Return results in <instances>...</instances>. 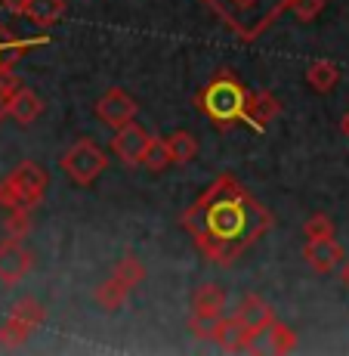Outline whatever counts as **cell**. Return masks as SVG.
I'll return each instance as SVG.
<instances>
[{
    "label": "cell",
    "instance_id": "obj_7",
    "mask_svg": "<svg viewBox=\"0 0 349 356\" xmlns=\"http://www.w3.org/2000/svg\"><path fill=\"white\" fill-rule=\"evenodd\" d=\"M148 143H152L148 130L142 127V124H136V121H130V124L114 130V136H112V152H114V159L124 164V168H139L142 159H146Z\"/></svg>",
    "mask_w": 349,
    "mask_h": 356
},
{
    "label": "cell",
    "instance_id": "obj_28",
    "mask_svg": "<svg viewBox=\"0 0 349 356\" xmlns=\"http://www.w3.org/2000/svg\"><path fill=\"white\" fill-rule=\"evenodd\" d=\"M3 10L10 13V16H22V13H25V0H3Z\"/></svg>",
    "mask_w": 349,
    "mask_h": 356
},
{
    "label": "cell",
    "instance_id": "obj_13",
    "mask_svg": "<svg viewBox=\"0 0 349 356\" xmlns=\"http://www.w3.org/2000/svg\"><path fill=\"white\" fill-rule=\"evenodd\" d=\"M225 310V291L216 282H204L198 285L195 294H191V316L195 319H216L223 316Z\"/></svg>",
    "mask_w": 349,
    "mask_h": 356
},
{
    "label": "cell",
    "instance_id": "obj_24",
    "mask_svg": "<svg viewBox=\"0 0 349 356\" xmlns=\"http://www.w3.org/2000/svg\"><path fill=\"white\" fill-rule=\"evenodd\" d=\"M303 236L306 242H321V238H334V220L327 214H312L303 223Z\"/></svg>",
    "mask_w": 349,
    "mask_h": 356
},
{
    "label": "cell",
    "instance_id": "obj_30",
    "mask_svg": "<svg viewBox=\"0 0 349 356\" xmlns=\"http://www.w3.org/2000/svg\"><path fill=\"white\" fill-rule=\"evenodd\" d=\"M340 134H343L346 140H349V112L343 115V121H340Z\"/></svg>",
    "mask_w": 349,
    "mask_h": 356
},
{
    "label": "cell",
    "instance_id": "obj_29",
    "mask_svg": "<svg viewBox=\"0 0 349 356\" xmlns=\"http://www.w3.org/2000/svg\"><path fill=\"white\" fill-rule=\"evenodd\" d=\"M337 270H340V282H343V289H349V257L340 260Z\"/></svg>",
    "mask_w": 349,
    "mask_h": 356
},
{
    "label": "cell",
    "instance_id": "obj_5",
    "mask_svg": "<svg viewBox=\"0 0 349 356\" xmlns=\"http://www.w3.org/2000/svg\"><path fill=\"white\" fill-rule=\"evenodd\" d=\"M59 168L74 186H93L108 168V155L93 140H78L62 152Z\"/></svg>",
    "mask_w": 349,
    "mask_h": 356
},
{
    "label": "cell",
    "instance_id": "obj_27",
    "mask_svg": "<svg viewBox=\"0 0 349 356\" xmlns=\"http://www.w3.org/2000/svg\"><path fill=\"white\" fill-rule=\"evenodd\" d=\"M19 87H25V84H22V78L16 74V68H6V72H0V97L10 99L12 93L19 90Z\"/></svg>",
    "mask_w": 349,
    "mask_h": 356
},
{
    "label": "cell",
    "instance_id": "obj_11",
    "mask_svg": "<svg viewBox=\"0 0 349 356\" xmlns=\"http://www.w3.org/2000/svg\"><path fill=\"white\" fill-rule=\"evenodd\" d=\"M235 316L244 328H250V332H257V334H263L266 328L275 323V310H272V304L266 298H259V294H244L241 304H238V310H235Z\"/></svg>",
    "mask_w": 349,
    "mask_h": 356
},
{
    "label": "cell",
    "instance_id": "obj_14",
    "mask_svg": "<svg viewBox=\"0 0 349 356\" xmlns=\"http://www.w3.org/2000/svg\"><path fill=\"white\" fill-rule=\"evenodd\" d=\"M6 115L19 124H34V121L44 115V99L37 97L28 87H19L10 99H6Z\"/></svg>",
    "mask_w": 349,
    "mask_h": 356
},
{
    "label": "cell",
    "instance_id": "obj_8",
    "mask_svg": "<svg viewBox=\"0 0 349 356\" xmlns=\"http://www.w3.org/2000/svg\"><path fill=\"white\" fill-rule=\"evenodd\" d=\"M34 270V251L25 248L22 238H0V282L19 285Z\"/></svg>",
    "mask_w": 349,
    "mask_h": 356
},
{
    "label": "cell",
    "instance_id": "obj_17",
    "mask_svg": "<svg viewBox=\"0 0 349 356\" xmlns=\"http://www.w3.org/2000/svg\"><path fill=\"white\" fill-rule=\"evenodd\" d=\"M40 44H46V38L22 40V38H12V34L3 31V25H0V72H6V68H16L19 56H22L25 50H31V47H40Z\"/></svg>",
    "mask_w": 349,
    "mask_h": 356
},
{
    "label": "cell",
    "instance_id": "obj_9",
    "mask_svg": "<svg viewBox=\"0 0 349 356\" xmlns=\"http://www.w3.org/2000/svg\"><path fill=\"white\" fill-rule=\"evenodd\" d=\"M136 112H139L136 99L130 97L127 90H121V87H112V90L102 93L99 102H96V118H99L102 124L114 127V130L130 124V121L136 118Z\"/></svg>",
    "mask_w": 349,
    "mask_h": 356
},
{
    "label": "cell",
    "instance_id": "obj_21",
    "mask_svg": "<svg viewBox=\"0 0 349 356\" xmlns=\"http://www.w3.org/2000/svg\"><path fill=\"white\" fill-rule=\"evenodd\" d=\"M266 341H269V344H266V350L269 353H291L293 347H297V332H293L291 325H284V323H272L269 328H266Z\"/></svg>",
    "mask_w": 349,
    "mask_h": 356
},
{
    "label": "cell",
    "instance_id": "obj_26",
    "mask_svg": "<svg viewBox=\"0 0 349 356\" xmlns=\"http://www.w3.org/2000/svg\"><path fill=\"white\" fill-rule=\"evenodd\" d=\"M287 10L293 13L297 22H312L325 10V0H287Z\"/></svg>",
    "mask_w": 349,
    "mask_h": 356
},
{
    "label": "cell",
    "instance_id": "obj_2",
    "mask_svg": "<svg viewBox=\"0 0 349 356\" xmlns=\"http://www.w3.org/2000/svg\"><path fill=\"white\" fill-rule=\"evenodd\" d=\"M201 3L241 40H257L287 10V0H201Z\"/></svg>",
    "mask_w": 349,
    "mask_h": 356
},
{
    "label": "cell",
    "instance_id": "obj_15",
    "mask_svg": "<svg viewBox=\"0 0 349 356\" xmlns=\"http://www.w3.org/2000/svg\"><path fill=\"white\" fill-rule=\"evenodd\" d=\"M37 29H53L65 16V0H25V13Z\"/></svg>",
    "mask_w": 349,
    "mask_h": 356
},
{
    "label": "cell",
    "instance_id": "obj_1",
    "mask_svg": "<svg viewBox=\"0 0 349 356\" xmlns=\"http://www.w3.org/2000/svg\"><path fill=\"white\" fill-rule=\"evenodd\" d=\"M182 227L210 264L232 266L272 229V214L235 177L223 174L191 202Z\"/></svg>",
    "mask_w": 349,
    "mask_h": 356
},
{
    "label": "cell",
    "instance_id": "obj_18",
    "mask_svg": "<svg viewBox=\"0 0 349 356\" xmlns=\"http://www.w3.org/2000/svg\"><path fill=\"white\" fill-rule=\"evenodd\" d=\"M306 84L316 93H331L340 84V68L334 63H327V59H318V63H312L306 68Z\"/></svg>",
    "mask_w": 349,
    "mask_h": 356
},
{
    "label": "cell",
    "instance_id": "obj_12",
    "mask_svg": "<svg viewBox=\"0 0 349 356\" xmlns=\"http://www.w3.org/2000/svg\"><path fill=\"white\" fill-rule=\"evenodd\" d=\"M282 112V102L272 97L269 90H248V102H244V124H250L254 130H266Z\"/></svg>",
    "mask_w": 349,
    "mask_h": 356
},
{
    "label": "cell",
    "instance_id": "obj_6",
    "mask_svg": "<svg viewBox=\"0 0 349 356\" xmlns=\"http://www.w3.org/2000/svg\"><path fill=\"white\" fill-rule=\"evenodd\" d=\"M44 319H46V307L34 298H22L19 304H12L6 323L0 325V347H22L44 325Z\"/></svg>",
    "mask_w": 349,
    "mask_h": 356
},
{
    "label": "cell",
    "instance_id": "obj_3",
    "mask_svg": "<svg viewBox=\"0 0 349 356\" xmlns=\"http://www.w3.org/2000/svg\"><path fill=\"white\" fill-rule=\"evenodd\" d=\"M198 108L214 121L216 127H232L244 121V102H248V87L229 72H220L216 78L207 81L201 93H198Z\"/></svg>",
    "mask_w": 349,
    "mask_h": 356
},
{
    "label": "cell",
    "instance_id": "obj_16",
    "mask_svg": "<svg viewBox=\"0 0 349 356\" xmlns=\"http://www.w3.org/2000/svg\"><path fill=\"white\" fill-rule=\"evenodd\" d=\"M130 285H124L118 276H108L105 282H99L96 285V291H93V300L102 307V310H108V313H114V310H121V307L127 304V298H130Z\"/></svg>",
    "mask_w": 349,
    "mask_h": 356
},
{
    "label": "cell",
    "instance_id": "obj_22",
    "mask_svg": "<svg viewBox=\"0 0 349 356\" xmlns=\"http://www.w3.org/2000/svg\"><path fill=\"white\" fill-rule=\"evenodd\" d=\"M112 276H118L124 285H130V289H136V285L146 279V266H142V260L136 257V254H124L114 264V270H112Z\"/></svg>",
    "mask_w": 349,
    "mask_h": 356
},
{
    "label": "cell",
    "instance_id": "obj_25",
    "mask_svg": "<svg viewBox=\"0 0 349 356\" xmlns=\"http://www.w3.org/2000/svg\"><path fill=\"white\" fill-rule=\"evenodd\" d=\"M34 220H31V211H10V217H6L3 229L10 238H25L31 232Z\"/></svg>",
    "mask_w": 349,
    "mask_h": 356
},
{
    "label": "cell",
    "instance_id": "obj_19",
    "mask_svg": "<svg viewBox=\"0 0 349 356\" xmlns=\"http://www.w3.org/2000/svg\"><path fill=\"white\" fill-rule=\"evenodd\" d=\"M241 323H238V316H216L214 323H210V332H207V341H214V344H220L223 350H235L238 347V334H241Z\"/></svg>",
    "mask_w": 349,
    "mask_h": 356
},
{
    "label": "cell",
    "instance_id": "obj_23",
    "mask_svg": "<svg viewBox=\"0 0 349 356\" xmlns=\"http://www.w3.org/2000/svg\"><path fill=\"white\" fill-rule=\"evenodd\" d=\"M170 164H173V159H170L167 152V143L164 140H152L146 149V159H142V168H148L152 174H161V170H167Z\"/></svg>",
    "mask_w": 349,
    "mask_h": 356
},
{
    "label": "cell",
    "instance_id": "obj_10",
    "mask_svg": "<svg viewBox=\"0 0 349 356\" xmlns=\"http://www.w3.org/2000/svg\"><path fill=\"white\" fill-rule=\"evenodd\" d=\"M343 257H346V251L340 248L337 238H321V242H306L303 245V260L309 264V270L318 273V276L334 273Z\"/></svg>",
    "mask_w": 349,
    "mask_h": 356
},
{
    "label": "cell",
    "instance_id": "obj_4",
    "mask_svg": "<svg viewBox=\"0 0 349 356\" xmlns=\"http://www.w3.org/2000/svg\"><path fill=\"white\" fill-rule=\"evenodd\" d=\"M46 170L34 161H22L0 180V208L3 211H34L46 195Z\"/></svg>",
    "mask_w": 349,
    "mask_h": 356
},
{
    "label": "cell",
    "instance_id": "obj_31",
    "mask_svg": "<svg viewBox=\"0 0 349 356\" xmlns=\"http://www.w3.org/2000/svg\"><path fill=\"white\" fill-rule=\"evenodd\" d=\"M3 118H6V99L0 97V124H3Z\"/></svg>",
    "mask_w": 349,
    "mask_h": 356
},
{
    "label": "cell",
    "instance_id": "obj_20",
    "mask_svg": "<svg viewBox=\"0 0 349 356\" xmlns=\"http://www.w3.org/2000/svg\"><path fill=\"white\" fill-rule=\"evenodd\" d=\"M164 143H167V152H170V159H173V164H189L198 152V143L189 130H176V134L164 136Z\"/></svg>",
    "mask_w": 349,
    "mask_h": 356
}]
</instances>
